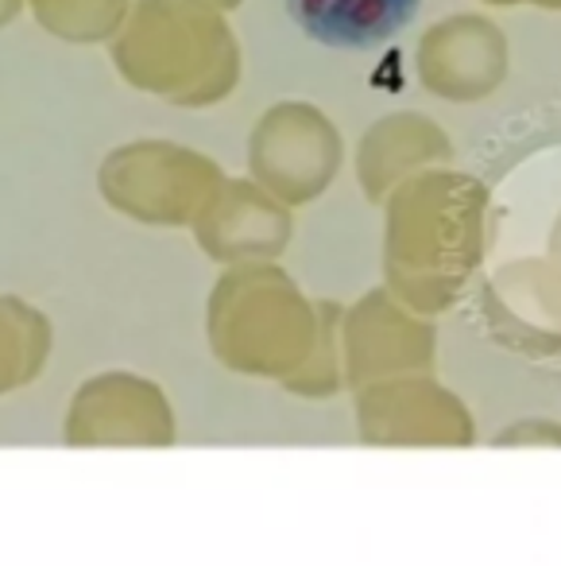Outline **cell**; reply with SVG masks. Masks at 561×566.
I'll return each instance as SVG.
<instances>
[{
    "label": "cell",
    "instance_id": "6da1fadb",
    "mask_svg": "<svg viewBox=\"0 0 561 566\" xmlns=\"http://www.w3.org/2000/svg\"><path fill=\"white\" fill-rule=\"evenodd\" d=\"M422 0H287L303 35L334 51H372L395 40Z\"/></svg>",
    "mask_w": 561,
    "mask_h": 566
}]
</instances>
